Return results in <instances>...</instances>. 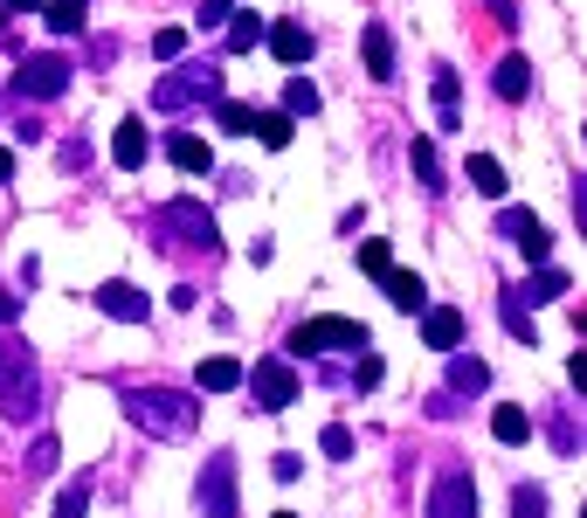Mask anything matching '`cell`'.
I'll return each mask as SVG.
<instances>
[{
    "label": "cell",
    "instance_id": "obj_1",
    "mask_svg": "<svg viewBox=\"0 0 587 518\" xmlns=\"http://www.w3.org/2000/svg\"><path fill=\"white\" fill-rule=\"evenodd\" d=\"M124 414H132V429L152 435V443H187L200 429V408L181 387H132V395H124Z\"/></svg>",
    "mask_w": 587,
    "mask_h": 518
},
{
    "label": "cell",
    "instance_id": "obj_2",
    "mask_svg": "<svg viewBox=\"0 0 587 518\" xmlns=\"http://www.w3.org/2000/svg\"><path fill=\"white\" fill-rule=\"evenodd\" d=\"M35 395H42V374H35V353H0V414L8 422H29L35 414Z\"/></svg>",
    "mask_w": 587,
    "mask_h": 518
},
{
    "label": "cell",
    "instance_id": "obj_3",
    "mask_svg": "<svg viewBox=\"0 0 587 518\" xmlns=\"http://www.w3.org/2000/svg\"><path fill=\"white\" fill-rule=\"evenodd\" d=\"M194 518H242L236 511V456H208L194 477Z\"/></svg>",
    "mask_w": 587,
    "mask_h": 518
},
{
    "label": "cell",
    "instance_id": "obj_4",
    "mask_svg": "<svg viewBox=\"0 0 587 518\" xmlns=\"http://www.w3.org/2000/svg\"><path fill=\"white\" fill-rule=\"evenodd\" d=\"M291 353H367V325L360 319H312L291 332Z\"/></svg>",
    "mask_w": 587,
    "mask_h": 518
},
{
    "label": "cell",
    "instance_id": "obj_5",
    "mask_svg": "<svg viewBox=\"0 0 587 518\" xmlns=\"http://www.w3.org/2000/svg\"><path fill=\"white\" fill-rule=\"evenodd\" d=\"M215 97H221V69H215V63L181 69V76H166V84L152 90V104H160V111H187V104H215Z\"/></svg>",
    "mask_w": 587,
    "mask_h": 518
},
{
    "label": "cell",
    "instance_id": "obj_6",
    "mask_svg": "<svg viewBox=\"0 0 587 518\" xmlns=\"http://www.w3.org/2000/svg\"><path fill=\"white\" fill-rule=\"evenodd\" d=\"M69 76H76L69 56H29V63L14 69V97H21V104H29V97L48 104V97H63V90H69Z\"/></svg>",
    "mask_w": 587,
    "mask_h": 518
},
{
    "label": "cell",
    "instance_id": "obj_7",
    "mask_svg": "<svg viewBox=\"0 0 587 518\" xmlns=\"http://www.w3.org/2000/svg\"><path fill=\"white\" fill-rule=\"evenodd\" d=\"M249 395H257L263 414H284L297 401V367L291 359H257V367H249Z\"/></svg>",
    "mask_w": 587,
    "mask_h": 518
},
{
    "label": "cell",
    "instance_id": "obj_8",
    "mask_svg": "<svg viewBox=\"0 0 587 518\" xmlns=\"http://www.w3.org/2000/svg\"><path fill=\"white\" fill-rule=\"evenodd\" d=\"M160 228H173V236H181L187 249H221V228H215V215H208V207H194V201H166Z\"/></svg>",
    "mask_w": 587,
    "mask_h": 518
},
{
    "label": "cell",
    "instance_id": "obj_9",
    "mask_svg": "<svg viewBox=\"0 0 587 518\" xmlns=\"http://www.w3.org/2000/svg\"><path fill=\"white\" fill-rule=\"evenodd\" d=\"M428 518H477V484L470 471H443L428 490Z\"/></svg>",
    "mask_w": 587,
    "mask_h": 518
},
{
    "label": "cell",
    "instance_id": "obj_10",
    "mask_svg": "<svg viewBox=\"0 0 587 518\" xmlns=\"http://www.w3.org/2000/svg\"><path fill=\"white\" fill-rule=\"evenodd\" d=\"M97 311H105V319H118V325H145V311H152V298L139 291V283H124V277H111V283H97Z\"/></svg>",
    "mask_w": 587,
    "mask_h": 518
},
{
    "label": "cell",
    "instance_id": "obj_11",
    "mask_svg": "<svg viewBox=\"0 0 587 518\" xmlns=\"http://www.w3.org/2000/svg\"><path fill=\"white\" fill-rule=\"evenodd\" d=\"M498 236H512V242L525 249V263H532V270H540L546 256H553V242H546L540 215H525V207H504V215H498Z\"/></svg>",
    "mask_w": 587,
    "mask_h": 518
},
{
    "label": "cell",
    "instance_id": "obj_12",
    "mask_svg": "<svg viewBox=\"0 0 587 518\" xmlns=\"http://www.w3.org/2000/svg\"><path fill=\"white\" fill-rule=\"evenodd\" d=\"M422 339H428V353H456L464 346V311L456 304H422Z\"/></svg>",
    "mask_w": 587,
    "mask_h": 518
},
{
    "label": "cell",
    "instance_id": "obj_13",
    "mask_svg": "<svg viewBox=\"0 0 587 518\" xmlns=\"http://www.w3.org/2000/svg\"><path fill=\"white\" fill-rule=\"evenodd\" d=\"M263 42H270L276 63H304V56H312V29H304V21H276V29H263Z\"/></svg>",
    "mask_w": 587,
    "mask_h": 518
},
{
    "label": "cell",
    "instance_id": "obj_14",
    "mask_svg": "<svg viewBox=\"0 0 587 518\" xmlns=\"http://www.w3.org/2000/svg\"><path fill=\"white\" fill-rule=\"evenodd\" d=\"M145 152H152L145 125H139V118H124V125H118V139H111V160H118L124 173H139V166H145Z\"/></svg>",
    "mask_w": 587,
    "mask_h": 518
},
{
    "label": "cell",
    "instance_id": "obj_15",
    "mask_svg": "<svg viewBox=\"0 0 587 518\" xmlns=\"http://www.w3.org/2000/svg\"><path fill=\"white\" fill-rule=\"evenodd\" d=\"M166 160L181 166V173H208L215 152H208V139H200V132H173V139H166Z\"/></svg>",
    "mask_w": 587,
    "mask_h": 518
},
{
    "label": "cell",
    "instance_id": "obj_16",
    "mask_svg": "<svg viewBox=\"0 0 587 518\" xmlns=\"http://www.w3.org/2000/svg\"><path fill=\"white\" fill-rule=\"evenodd\" d=\"M200 395H236L242 387V359H228V353H215V359H200Z\"/></svg>",
    "mask_w": 587,
    "mask_h": 518
},
{
    "label": "cell",
    "instance_id": "obj_17",
    "mask_svg": "<svg viewBox=\"0 0 587 518\" xmlns=\"http://www.w3.org/2000/svg\"><path fill=\"white\" fill-rule=\"evenodd\" d=\"M491 387V367L477 353H449V395H483Z\"/></svg>",
    "mask_w": 587,
    "mask_h": 518
},
{
    "label": "cell",
    "instance_id": "obj_18",
    "mask_svg": "<svg viewBox=\"0 0 587 518\" xmlns=\"http://www.w3.org/2000/svg\"><path fill=\"white\" fill-rule=\"evenodd\" d=\"M380 283H388V304H394V311H422V304H428V291H422L415 270H394V263H388V270H380Z\"/></svg>",
    "mask_w": 587,
    "mask_h": 518
},
{
    "label": "cell",
    "instance_id": "obj_19",
    "mask_svg": "<svg viewBox=\"0 0 587 518\" xmlns=\"http://www.w3.org/2000/svg\"><path fill=\"white\" fill-rule=\"evenodd\" d=\"M360 48H367V76H373V84H388V76H394V35L373 21V29L360 35Z\"/></svg>",
    "mask_w": 587,
    "mask_h": 518
},
{
    "label": "cell",
    "instance_id": "obj_20",
    "mask_svg": "<svg viewBox=\"0 0 587 518\" xmlns=\"http://www.w3.org/2000/svg\"><path fill=\"white\" fill-rule=\"evenodd\" d=\"M42 21H48L56 35H84V21H90V0H48V8H42Z\"/></svg>",
    "mask_w": 587,
    "mask_h": 518
},
{
    "label": "cell",
    "instance_id": "obj_21",
    "mask_svg": "<svg viewBox=\"0 0 587 518\" xmlns=\"http://www.w3.org/2000/svg\"><path fill=\"white\" fill-rule=\"evenodd\" d=\"M491 84H498V97H504V104H519V97L532 90V63H525V56H504Z\"/></svg>",
    "mask_w": 587,
    "mask_h": 518
},
{
    "label": "cell",
    "instance_id": "obj_22",
    "mask_svg": "<svg viewBox=\"0 0 587 518\" xmlns=\"http://www.w3.org/2000/svg\"><path fill=\"white\" fill-rule=\"evenodd\" d=\"M470 187H477L483 201H504V166L491 160V152H470Z\"/></svg>",
    "mask_w": 587,
    "mask_h": 518
},
{
    "label": "cell",
    "instance_id": "obj_23",
    "mask_svg": "<svg viewBox=\"0 0 587 518\" xmlns=\"http://www.w3.org/2000/svg\"><path fill=\"white\" fill-rule=\"evenodd\" d=\"M407 166H415V180H422V187H443V160H436V139H415V145H407Z\"/></svg>",
    "mask_w": 587,
    "mask_h": 518
},
{
    "label": "cell",
    "instance_id": "obj_24",
    "mask_svg": "<svg viewBox=\"0 0 587 518\" xmlns=\"http://www.w3.org/2000/svg\"><path fill=\"white\" fill-rule=\"evenodd\" d=\"M228 21H236V29H228V56H249V48L263 42V14H249V8H236V14H228Z\"/></svg>",
    "mask_w": 587,
    "mask_h": 518
},
{
    "label": "cell",
    "instance_id": "obj_25",
    "mask_svg": "<svg viewBox=\"0 0 587 518\" xmlns=\"http://www.w3.org/2000/svg\"><path fill=\"white\" fill-rule=\"evenodd\" d=\"M491 435H498V443H512V450L532 443V414H525V408H498V414H491Z\"/></svg>",
    "mask_w": 587,
    "mask_h": 518
},
{
    "label": "cell",
    "instance_id": "obj_26",
    "mask_svg": "<svg viewBox=\"0 0 587 518\" xmlns=\"http://www.w3.org/2000/svg\"><path fill=\"white\" fill-rule=\"evenodd\" d=\"M574 283H567V270H553V263H540V277H532V291H519V304H546V298H567Z\"/></svg>",
    "mask_w": 587,
    "mask_h": 518
},
{
    "label": "cell",
    "instance_id": "obj_27",
    "mask_svg": "<svg viewBox=\"0 0 587 518\" xmlns=\"http://www.w3.org/2000/svg\"><path fill=\"white\" fill-rule=\"evenodd\" d=\"M249 132H257V145L284 152V145H291V118H284V111H257V125H249Z\"/></svg>",
    "mask_w": 587,
    "mask_h": 518
},
{
    "label": "cell",
    "instance_id": "obj_28",
    "mask_svg": "<svg viewBox=\"0 0 587 518\" xmlns=\"http://www.w3.org/2000/svg\"><path fill=\"white\" fill-rule=\"evenodd\" d=\"M428 90H436V118H443V132H456V90H464V84H456V69H436V84H428Z\"/></svg>",
    "mask_w": 587,
    "mask_h": 518
},
{
    "label": "cell",
    "instance_id": "obj_29",
    "mask_svg": "<svg viewBox=\"0 0 587 518\" xmlns=\"http://www.w3.org/2000/svg\"><path fill=\"white\" fill-rule=\"evenodd\" d=\"M312 111H318V84L291 76V84H284V118H312Z\"/></svg>",
    "mask_w": 587,
    "mask_h": 518
},
{
    "label": "cell",
    "instance_id": "obj_30",
    "mask_svg": "<svg viewBox=\"0 0 587 518\" xmlns=\"http://www.w3.org/2000/svg\"><path fill=\"white\" fill-rule=\"evenodd\" d=\"M215 125H221V132H242V139H249L257 111H249V104H236V97H215Z\"/></svg>",
    "mask_w": 587,
    "mask_h": 518
},
{
    "label": "cell",
    "instance_id": "obj_31",
    "mask_svg": "<svg viewBox=\"0 0 587 518\" xmlns=\"http://www.w3.org/2000/svg\"><path fill=\"white\" fill-rule=\"evenodd\" d=\"M504 332H512V339H540V332H532V304H519V291H504Z\"/></svg>",
    "mask_w": 587,
    "mask_h": 518
},
{
    "label": "cell",
    "instance_id": "obj_32",
    "mask_svg": "<svg viewBox=\"0 0 587 518\" xmlns=\"http://www.w3.org/2000/svg\"><path fill=\"white\" fill-rule=\"evenodd\" d=\"M84 511H90V477H76V484H63L56 518H84Z\"/></svg>",
    "mask_w": 587,
    "mask_h": 518
},
{
    "label": "cell",
    "instance_id": "obj_33",
    "mask_svg": "<svg viewBox=\"0 0 587 518\" xmlns=\"http://www.w3.org/2000/svg\"><path fill=\"white\" fill-rule=\"evenodd\" d=\"M512 518H546V490L540 484H519L512 490Z\"/></svg>",
    "mask_w": 587,
    "mask_h": 518
},
{
    "label": "cell",
    "instance_id": "obj_34",
    "mask_svg": "<svg viewBox=\"0 0 587 518\" xmlns=\"http://www.w3.org/2000/svg\"><path fill=\"white\" fill-rule=\"evenodd\" d=\"M318 450H325L331 463H346V456H352V429H346V422H331V429L318 435Z\"/></svg>",
    "mask_w": 587,
    "mask_h": 518
},
{
    "label": "cell",
    "instance_id": "obj_35",
    "mask_svg": "<svg viewBox=\"0 0 587 518\" xmlns=\"http://www.w3.org/2000/svg\"><path fill=\"white\" fill-rule=\"evenodd\" d=\"M181 48H187V29H160V35H152V56H160V63H173Z\"/></svg>",
    "mask_w": 587,
    "mask_h": 518
},
{
    "label": "cell",
    "instance_id": "obj_36",
    "mask_svg": "<svg viewBox=\"0 0 587 518\" xmlns=\"http://www.w3.org/2000/svg\"><path fill=\"white\" fill-rule=\"evenodd\" d=\"M236 8H242V0H200V29H221Z\"/></svg>",
    "mask_w": 587,
    "mask_h": 518
},
{
    "label": "cell",
    "instance_id": "obj_37",
    "mask_svg": "<svg viewBox=\"0 0 587 518\" xmlns=\"http://www.w3.org/2000/svg\"><path fill=\"white\" fill-rule=\"evenodd\" d=\"M388 263H394V256H388V242H360V270H367V277H380Z\"/></svg>",
    "mask_w": 587,
    "mask_h": 518
},
{
    "label": "cell",
    "instance_id": "obj_38",
    "mask_svg": "<svg viewBox=\"0 0 587 518\" xmlns=\"http://www.w3.org/2000/svg\"><path fill=\"white\" fill-rule=\"evenodd\" d=\"M270 471H276V484H291V477L304 471V456H297V450H284V456H276V463H270Z\"/></svg>",
    "mask_w": 587,
    "mask_h": 518
},
{
    "label": "cell",
    "instance_id": "obj_39",
    "mask_svg": "<svg viewBox=\"0 0 587 518\" xmlns=\"http://www.w3.org/2000/svg\"><path fill=\"white\" fill-rule=\"evenodd\" d=\"M352 380H360V387H380V359H373V353H360V367H352Z\"/></svg>",
    "mask_w": 587,
    "mask_h": 518
},
{
    "label": "cell",
    "instance_id": "obj_40",
    "mask_svg": "<svg viewBox=\"0 0 587 518\" xmlns=\"http://www.w3.org/2000/svg\"><path fill=\"white\" fill-rule=\"evenodd\" d=\"M491 14H498V29H519V8H512V0H491Z\"/></svg>",
    "mask_w": 587,
    "mask_h": 518
},
{
    "label": "cell",
    "instance_id": "obj_41",
    "mask_svg": "<svg viewBox=\"0 0 587 518\" xmlns=\"http://www.w3.org/2000/svg\"><path fill=\"white\" fill-rule=\"evenodd\" d=\"M8 14H42V0H0Z\"/></svg>",
    "mask_w": 587,
    "mask_h": 518
},
{
    "label": "cell",
    "instance_id": "obj_42",
    "mask_svg": "<svg viewBox=\"0 0 587 518\" xmlns=\"http://www.w3.org/2000/svg\"><path fill=\"white\" fill-rule=\"evenodd\" d=\"M8 180H14V152L0 145V187H8Z\"/></svg>",
    "mask_w": 587,
    "mask_h": 518
},
{
    "label": "cell",
    "instance_id": "obj_43",
    "mask_svg": "<svg viewBox=\"0 0 587 518\" xmlns=\"http://www.w3.org/2000/svg\"><path fill=\"white\" fill-rule=\"evenodd\" d=\"M14 311H21V304H14L8 291H0V325H8V319H14Z\"/></svg>",
    "mask_w": 587,
    "mask_h": 518
},
{
    "label": "cell",
    "instance_id": "obj_44",
    "mask_svg": "<svg viewBox=\"0 0 587 518\" xmlns=\"http://www.w3.org/2000/svg\"><path fill=\"white\" fill-rule=\"evenodd\" d=\"M276 518H297V511H276Z\"/></svg>",
    "mask_w": 587,
    "mask_h": 518
},
{
    "label": "cell",
    "instance_id": "obj_45",
    "mask_svg": "<svg viewBox=\"0 0 587 518\" xmlns=\"http://www.w3.org/2000/svg\"><path fill=\"white\" fill-rule=\"evenodd\" d=\"M0 353H8V346H0Z\"/></svg>",
    "mask_w": 587,
    "mask_h": 518
}]
</instances>
